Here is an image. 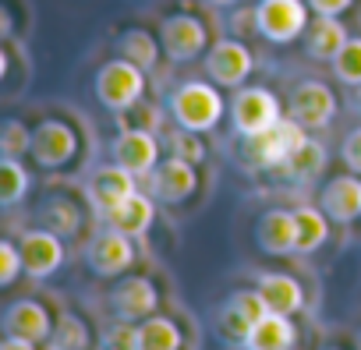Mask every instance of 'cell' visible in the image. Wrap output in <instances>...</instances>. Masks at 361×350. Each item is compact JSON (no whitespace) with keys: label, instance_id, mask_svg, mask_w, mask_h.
<instances>
[{"label":"cell","instance_id":"1","mask_svg":"<svg viewBox=\"0 0 361 350\" xmlns=\"http://www.w3.org/2000/svg\"><path fill=\"white\" fill-rule=\"evenodd\" d=\"M308 138V127H301L294 117H280L273 127L259 131V135H248L245 145H241V156L248 166L255 170H280V163Z\"/></svg>","mask_w":361,"mask_h":350},{"label":"cell","instance_id":"2","mask_svg":"<svg viewBox=\"0 0 361 350\" xmlns=\"http://www.w3.org/2000/svg\"><path fill=\"white\" fill-rule=\"evenodd\" d=\"M170 113L185 131H213L224 117V96L216 85L206 82H185L170 96Z\"/></svg>","mask_w":361,"mask_h":350},{"label":"cell","instance_id":"3","mask_svg":"<svg viewBox=\"0 0 361 350\" xmlns=\"http://www.w3.org/2000/svg\"><path fill=\"white\" fill-rule=\"evenodd\" d=\"M142 92H145V71L138 64H131L128 57L106 61L96 75V96L114 113H124V110L138 106Z\"/></svg>","mask_w":361,"mask_h":350},{"label":"cell","instance_id":"4","mask_svg":"<svg viewBox=\"0 0 361 350\" xmlns=\"http://www.w3.org/2000/svg\"><path fill=\"white\" fill-rule=\"evenodd\" d=\"M255 29L269 43H294L308 29V0H262L255 8Z\"/></svg>","mask_w":361,"mask_h":350},{"label":"cell","instance_id":"5","mask_svg":"<svg viewBox=\"0 0 361 350\" xmlns=\"http://www.w3.org/2000/svg\"><path fill=\"white\" fill-rule=\"evenodd\" d=\"M280 117H283V113H280V99H276L269 89H259V85L238 89V96H234V103H231V120H234V127H238L241 138L273 127Z\"/></svg>","mask_w":361,"mask_h":350},{"label":"cell","instance_id":"6","mask_svg":"<svg viewBox=\"0 0 361 350\" xmlns=\"http://www.w3.org/2000/svg\"><path fill=\"white\" fill-rule=\"evenodd\" d=\"M159 43H163V54L170 61L185 64V61H195L206 50L209 36H206V25L199 18H192V15H170L159 25Z\"/></svg>","mask_w":361,"mask_h":350},{"label":"cell","instance_id":"7","mask_svg":"<svg viewBox=\"0 0 361 350\" xmlns=\"http://www.w3.org/2000/svg\"><path fill=\"white\" fill-rule=\"evenodd\" d=\"M149 188H152V195H156L159 202H170V206L192 199V195H195V188H199L195 163L180 159V156L163 159V163L149 173Z\"/></svg>","mask_w":361,"mask_h":350},{"label":"cell","instance_id":"8","mask_svg":"<svg viewBox=\"0 0 361 350\" xmlns=\"http://www.w3.org/2000/svg\"><path fill=\"white\" fill-rule=\"evenodd\" d=\"M114 163L131 170L135 177H149L159 166V142L149 127H124L114 142Z\"/></svg>","mask_w":361,"mask_h":350},{"label":"cell","instance_id":"9","mask_svg":"<svg viewBox=\"0 0 361 350\" xmlns=\"http://www.w3.org/2000/svg\"><path fill=\"white\" fill-rule=\"evenodd\" d=\"M255 61H252V50L238 39H220L209 54H206V75L216 82V85H227V89H238L245 85V78L252 75Z\"/></svg>","mask_w":361,"mask_h":350},{"label":"cell","instance_id":"10","mask_svg":"<svg viewBox=\"0 0 361 350\" xmlns=\"http://www.w3.org/2000/svg\"><path fill=\"white\" fill-rule=\"evenodd\" d=\"M336 113V96L329 85L322 82H301L294 92H290V117L308 127V131H319V127H329Z\"/></svg>","mask_w":361,"mask_h":350},{"label":"cell","instance_id":"11","mask_svg":"<svg viewBox=\"0 0 361 350\" xmlns=\"http://www.w3.org/2000/svg\"><path fill=\"white\" fill-rule=\"evenodd\" d=\"M78 152V135L71 131V124L64 120H43L36 131H32V156L39 166L47 170H57V166H68Z\"/></svg>","mask_w":361,"mask_h":350},{"label":"cell","instance_id":"12","mask_svg":"<svg viewBox=\"0 0 361 350\" xmlns=\"http://www.w3.org/2000/svg\"><path fill=\"white\" fill-rule=\"evenodd\" d=\"M269 315V304L259 290H238L224 308H220V332L227 339H238L245 343L248 332L255 329V322H262Z\"/></svg>","mask_w":361,"mask_h":350},{"label":"cell","instance_id":"13","mask_svg":"<svg viewBox=\"0 0 361 350\" xmlns=\"http://www.w3.org/2000/svg\"><path fill=\"white\" fill-rule=\"evenodd\" d=\"M135 173L131 170H124L121 163H110V166H99L96 173H92V181H89V206L106 220V213L117 206V202H124L128 195H135L138 188H135Z\"/></svg>","mask_w":361,"mask_h":350},{"label":"cell","instance_id":"14","mask_svg":"<svg viewBox=\"0 0 361 350\" xmlns=\"http://www.w3.org/2000/svg\"><path fill=\"white\" fill-rule=\"evenodd\" d=\"M18 248L25 258V273L36 280H47L64 265V244H61V234H54V230H29V234H22Z\"/></svg>","mask_w":361,"mask_h":350},{"label":"cell","instance_id":"15","mask_svg":"<svg viewBox=\"0 0 361 350\" xmlns=\"http://www.w3.org/2000/svg\"><path fill=\"white\" fill-rule=\"evenodd\" d=\"M131 262H135V244L128 234H121L114 227L89 244V265L96 276H121Z\"/></svg>","mask_w":361,"mask_h":350},{"label":"cell","instance_id":"16","mask_svg":"<svg viewBox=\"0 0 361 350\" xmlns=\"http://www.w3.org/2000/svg\"><path fill=\"white\" fill-rule=\"evenodd\" d=\"M110 304H114V315H117V318H124V322H138V318H149V315L156 311L159 294H156V287H152L149 280L131 276V280H124V283L114 287Z\"/></svg>","mask_w":361,"mask_h":350},{"label":"cell","instance_id":"17","mask_svg":"<svg viewBox=\"0 0 361 350\" xmlns=\"http://www.w3.org/2000/svg\"><path fill=\"white\" fill-rule=\"evenodd\" d=\"M4 332L32 339V343H43V339L54 336V322H50V311L39 301H15L4 311Z\"/></svg>","mask_w":361,"mask_h":350},{"label":"cell","instance_id":"18","mask_svg":"<svg viewBox=\"0 0 361 350\" xmlns=\"http://www.w3.org/2000/svg\"><path fill=\"white\" fill-rule=\"evenodd\" d=\"M319 209L333 220V223H354L361 216V181L357 177H336L322 188Z\"/></svg>","mask_w":361,"mask_h":350},{"label":"cell","instance_id":"19","mask_svg":"<svg viewBox=\"0 0 361 350\" xmlns=\"http://www.w3.org/2000/svg\"><path fill=\"white\" fill-rule=\"evenodd\" d=\"M152 220H156V206H152V199L142 195V192L128 195L124 202H117V206L106 213V223H110L114 230L128 234V237H145L149 227H152Z\"/></svg>","mask_w":361,"mask_h":350},{"label":"cell","instance_id":"20","mask_svg":"<svg viewBox=\"0 0 361 350\" xmlns=\"http://www.w3.org/2000/svg\"><path fill=\"white\" fill-rule=\"evenodd\" d=\"M347 29H343V22L340 18H333V15H319L308 29H305V50H308V57H315V61H336V54L347 46Z\"/></svg>","mask_w":361,"mask_h":350},{"label":"cell","instance_id":"21","mask_svg":"<svg viewBox=\"0 0 361 350\" xmlns=\"http://www.w3.org/2000/svg\"><path fill=\"white\" fill-rule=\"evenodd\" d=\"M259 248L266 255H290L298 251V223H294V213H283V209H273L259 220Z\"/></svg>","mask_w":361,"mask_h":350},{"label":"cell","instance_id":"22","mask_svg":"<svg viewBox=\"0 0 361 350\" xmlns=\"http://www.w3.org/2000/svg\"><path fill=\"white\" fill-rule=\"evenodd\" d=\"M255 290L266 297L269 311L298 315V311L305 308V290H301V283H298L294 276H287V273H266V276H259V287H255Z\"/></svg>","mask_w":361,"mask_h":350},{"label":"cell","instance_id":"23","mask_svg":"<svg viewBox=\"0 0 361 350\" xmlns=\"http://www.w3.org/2000/svg\"><path fill=\"white\" fill-rule=\"evenodd\" d=\"M298 329L290 322V315L269 311L262 322H255V329L245 339V350H294Z\"/></svg>","mask_w":361,"mask_h":350},{"label":"cell","instance_id":"24","mask_svg":"<svg viewBox=\"0 0 361 350\" xmlns=\"http://www.w3.org/2000/svg\"><path fill=\"white\" fill-rule=\"evenodd\" d=\"M322 170H326V149H322V142H312V138H305V142L280 163V173H283L287 181H294V185H305V181L319 177Z\"/></svg>","mask_w":361,"mask_h":350},{"label":"cell","instance_id":"25","mask_svg":"<svg viewBox=\"0 0 361 350\" xmlns=\"http://www.w3.org/2000/svg\"><path fill=\"white\" fill-rule=\"evenodd\" d=\"M294 223H298V255H312L326 244L329 237V216L322 209L301 206L294 209Z\"/></svg>","mask_w":361,"mask_h":350},{"label":"cell","instance_id":"26","mask_svg":"<svg viewBox=\"0 0 361 350\" xmlns=\"http://www.w3.org/2000/svg\"><path fill=\"white\" fill-rule=\"evenodd\" d=\"M185 336H180L177 322L163 318V315H149L138 325V350H180Z\"/></svg>","mask_w":361,"mask_h":350},{"label":"cell","instance_id":"27","mask_svg":"<svg viewBox=\"0 0 361 350\" xmlns=\"http://www.w3.org/2000/svg\"><path fill=\"white\" fill-rule=\"evenodd\" d=\"M29 185H32V177H29V170L18 163V156L0 159V206L4 209L18 206L29 195Z\"/></svg>","mask_w":361,"mask_h":350},{"label":"cell","instance_id":"28","mask_svg":"<svg viewBox=\"0 0 361 350\" xmlns=\"http://www.w3.org/2000/svg\"><path fill=\"white\" fill-rule=\"evenodd\" d=\"M159 46H163V43H156L149 32L131 29V32H124V39H121V57H128L131 64H138L142 71H149V68H156V61H159Z\"/></svg>","mask_w":361,"mask_h":350},{"label":"cell","instance_id":"29","mask_svg":"<svg viewBox=\"0 0 361 350\" xmlns=\"http://www.w3.org/2000/svg\"><path fill=\"white\" fill-rule=\"evenodd\" d=\"M89 346V329L75 315H61L57 332L50 336V350H85Z\"/></svg>","mask_w":361,"mask_h":350},{"label":"cell","instance_id":"30","mask_svg":"<svg viewBox=\"0 0 361 350\" xmlns=\"http://www.w3.org/2000/svg\"><path fill=\"white\" fill-rule=\"evenodd\" d=\"M78 220H82V213L68 202V199H57V202H50L47 206V213H43V223H47V230H54V234H61V237H68V234H75L78 230Z\"/></svg>","mask_w":361,"mask_h":350},{"label":"cell","instance_id":"31","mask_svg":"<svg viewBox=\"0 0 361 350\" xmlns=\"http://www.w3.org/2000/svg\"><path fill=\"white\" fill-rule=\"evenodd\" d=\"M333 71L343 85H361V39H347V46L333 61Z\"/></svg>","mask_w":361,"mask_h":350},{"label":"cell","instance_id":"32","mask_svg":"<svg viewBox=\"0 0 361 350\" xmlns=\"http://www.w3.org/2000/svg\"><path fill=\"white\" fill-rule=\"evenodd\" d=\"M32 149V135L22 120H8L4 127H0V152L4 156H22Z\"/></svg>","mask_w":361,"mask_h":350},{"label":"cell","instance_id":"33","mask_svg":"<svg viewBox=\"0 0 361 350\" xmlns=\"http://www.w3.org/2000/svg\"><path fill=\"white\" fill-rule=\"evenodd\" d=\"M170 149H173V156L188 159V163H195V166L206 159V145L199 142V131H185V127H180L177 135H170Z\"/></svg>","mask_w":361,"mask_h":350},{"label":"cell","instance_id":"34","mask_svg":"<svg viewBox=\"0 0 361 350\" xmlns=\"http://www.w3.org/2000/svg\"><path fill=\"white\" fill-rule=\"evenodd\" d=\"M25 273V258H22V248L4 241L0 244V287H11L18 276Z\"/></svg>","mask_w":361,"mask_h":350},{"label":"cell","instance_id":"35","mask_svg":"<svg viewBox=\"0 0 361 350\" xmlns=\"http://www.w3.org/2000/svg\"><path fill=\"white\" fill-rule=\"evenodd\" d=\"M103 350H138V325H131V322L121 318L114 329H106Z\"/></svg>","mask_w":361,"mask_h":350},{"label":"cell","instance_id":"36","mask_svg":"<svg viewBox=\"0 0 361 350\" xmlns=\"http://www.w3.org/2000/svg\"><path fill=\"white\" fill-rule=\"evenodd\" d=\"M343 163H347L350 173H361V127H354L343 138Z\"/></svg>","mask_w":361,"mask_h":350},{"label":"cell","instance_id":"37","mask_svg":"<svg viewBox=\"0 0 361 350\" xmlns=\"http://www.w3.org/2000/svg\"><path fill=\"white\" fill-rule=\"evenodd\" d=\"M350 4H354V0H308V8L315 15H333V18H340Z\"/></svg>","mask_w":361,"mask_h":350},{"label":"cell","instance_id":"38","mask_svg":"<svg viewBox=\"0 0 361 350\" xmlns=\"http://www.w3.org/2000/svg\"><path fill=\"white\" fill-rule=\"evenodd\" d=\"M0 350H36L32 339H22V336H8L4 343H0Z\"/></svg>","mask_w":361,"mask_h":350},{"label":"cell","instance_id":"39","mask_svg":"<svg viewBox=\"0 0 361 350\" xmlns=\"http://www.w3.org/2000/svg\"><path fill=\"white\" fill-rule=\"evenodd\" d=\"M354 110H357V117H361V85H357V92H354Z\"/></svg>","mask_w":361,"mask_h":350},{"label":"cell","instance_id":"40","mask_svg":"<svg viewBox=\"0 0 361 350\" xmlns=\"http://www.w3.org/2000/svg\"><path fill=\"white\" fill-rule=\"evenodd\" d=\"M209 4H216V8H231V4H238V0H209Z\"/></svg>","mask_w":361,"mask_h":350},{"label":"cell","instance_id":"41","mask_svg":"<svg viewBox=\"0 0 361 350\" xmlns=\"http://www.w3.org/2000/svg\"><path fill=\"white\" fill-rule=\"evenodd\" d=\"M357 350H361V332H357Z\"/></svg>","mask_w":361,"mask_h":350},{"label":"cell","instance_id":"42","mask_svg":"<svg viewBox=\"0 0 361 350\" xmlns=\"http://www.w3.org/2000/svg\"><path fill=\"white\" fill-rule=\"evenodd\" d=\"M326 350H336V346H326Z\"/></svg>","mask_w":361,"mask_h":350}]
</instances>
